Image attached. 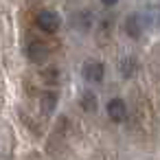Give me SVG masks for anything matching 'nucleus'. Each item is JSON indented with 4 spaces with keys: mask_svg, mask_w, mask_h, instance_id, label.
Listing matches in <instances>:
<instances>
[{
    "mask_svg": "<svg viewBox=\"0 0 160 160\" xmlns=\"http://www.w3.org/2000/svg\"><path fill=\"white\" fill-rule=\"evenodd\" d=\"M35 22H38V27H40L44 33H55V31L59 29V24H62V18H59V13H57V11L44 9V11H40V13H38Z\"/></svg>",
    "mask_w": 160,
    "mask_h": 160,
    "instance_id": "1",
    "label": "nucleus"
},
{
    "mask_svg": "<svg viewBox=\"0 0 160 160\" xmlns=\"http://www.w3.org/2000/svg\"><path fill=\"white\" fill-rule=\"evenodd\" d=\"M27 55H29V59H31V62L42 64V62H46V59H48V46H46V44H42V42H31V44H29V48H27Z\"/></svg>",
    "mask_w": 160,
    "mask_h": 160,
    "instance_id": "2",
    "label": "nucleus"
},
{
    "mask_svg": "<svg viewBox=\"0 0 160 160\" xmlns=\"http://www.w3.org/2000/svg\"><path fill=\"white\" fill-rule=\"evenodd\" d=\"M103 64H99V62H86L83 64V77L88 79V81H101L103 79Z\"/></svg>",
    "mask_w": 160,
    "mask_h": 160,
    "instance_id": "3",
    "label": "nucleus"
},
{
    "mask_svg": "<svg viewBox=\"0 0 160 160\" xmlns=\"http://www.w3.org/2000/svg\"><path fill=\"white\" fill-rule=\"evenodd\" d=\"M105 110H108V116H110L114 123H121V121L125 118V103H123V99H112Z\"/></svg>",
    "mask_w": 160,
    "mask_h": 160,
    "instance_id": "4",
    "label": "nucleus"
},
{
    "mask_svg": "<svg viewBox=\"0 0 160 160\" xmlns=\"http://www.w3.org/2000/svg\"><path fill=\"white\" fill-rule=\"evenodd\" d=\"M125 33H127L129 38H134V40L140 38V33H142V20H140L136 13H132V16L125 20Z\"/></svg>",
    "mask_w": 160,
    "mask_h": 160,
    "instance_id": "5",
    "label": "nucleus"
},
{
    "mask_svg": "<svg viewBox=\"0 0 160 160\" xmlns=\"http://www.w3.org/2000/svg\"><path fill=\"white\" fill-rule=\"evenodd\" d=\"M79 103H81V108H83L86 112H94V110H97V97H94V92L86 90V92L81 94Z\"/></svg>",
    "mask_w": 160,
    "mask_h": 160,
    "instance_id": "6",
    "label": "nucleus"
},
{
    "mask_svg": "<svg viewBox=\"0 0 160 160\" xmlns=\"http://www.w3.org/2000/svg\"><path fill=\"white\" fill-rule=\"evenodd\" d=\"M136 59L132 57V55H127V57H123V62H121V75L123 77H132L134 72H136Z\"/></svg>",
    "mask_w": 160,
    "mask_h": 160,
    "instance_id": "7",
    "label": "nucleus"
},
{
    "mask_svg": "<svg viewBox=\"0 0 160 160\" xmlns=\"http://www.w3.org/2000/svg\"><path fill=\"white\" fill-rule=\"evenodd\" d=\"M55 103H57V94L55 92H46L42 97V110H44V114H51L55 110Z\"/></svg>",
    "mask_w": 160,
    "mask_h": 160,
    "instance_id": "8",
    "label": "nucleus"
},
{
    "mask_svg": "<svg viewBox=\"0 0 160 160\" xmlns=\"http://www.w3.org/2000/svg\"><path fill=\"white\" fill-rule=\"evenodd\" d=\"M103 5H108V7H112V5H116V0H101Z\"/></svg>",
    "mask_w": 160,
    "mask_h": 160,
    "instance_id": "9",
    "label": "nucleus"
}]
</instances>
